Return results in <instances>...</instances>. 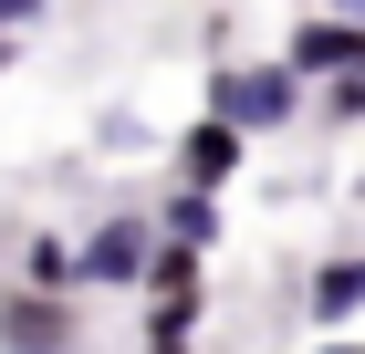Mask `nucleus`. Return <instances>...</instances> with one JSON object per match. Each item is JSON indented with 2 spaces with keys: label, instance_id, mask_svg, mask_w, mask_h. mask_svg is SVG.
<instances>
[{
  "label": "nucleus",
  "instance_id": "1",
  "mask_svg": "<svg viewBox=\"0 0 365 354\" xmlns=\"http://www.w3.org/2000/svg\"><path fill=\"white\" fill-rule=\"evenodd\" d=\"M198 115H209V125H230V136L251 146V136H282V125H303V115H313V94L282 73L272 53H261V63H220V73H209V105H198Z\"/></svg>",
  "mask_w": 365,
  "mask_h": 354
},
{
  "label": "nucleus",
  "instance_id": "2",
  "mask_svg": "<svg viewBox=\"0 0 365 354\" xmlns=\"http://www.w3.org/2000/svg\"><path fill=\"white\" fill-rule=\"evenodd\" d=\"M146 250H157V219L146 209H105L84 240H73V281H84V292H136Z\"/></svg>",
  "mask_w": 365,
  "mask_h": 354
},
{
  "label": "nucleus",
  "instance_id": "3",
  "mask_svg": "<svg viewBox=\"0 0 365 354\" xmlns=\"http://www.w3.org/2000/svg\"><path fill=\"white\" fill-rule=\"evenodd\" d=\"M272 63L313 94V83H334V73H365V31L344 21V11H303V21L282 31V53H272Z\"/></svg>",
  "mask_w": 365,
  "mask_h": 354
},
{
  "label": "nucleus",
  "instance_id": "4",
  "mask_svg": "<svg viewBox=\"0 0 365 354\" xmlns=\"http://www.w3.org/2000/svg\"><path fill=\"white\" fill-rule=\"evenodd\" d=\"M240 167H251V146L230 136V125H209V115H198V125H178V146H168V177H178L188 198H220Z\"/></svg>",
  "mask_w": 365,
  "mask_h": 354
},
{
  "label": "nucleus",
  "instance_id": "5",
  "mask_svg": "<svg viewBox=\"0 0 365 354\" xmlns=\"http://www.w3.org/2000/svg\"><path fill=\"white\" fill-rule=\"evenodd\" d=\"M0 344H11V354H84V313H73V302L0 292Z\"/></svg>",
  "mask_w": 365,
  "mask_h": 354
},
{
  "label": "nucleus",
  "instance_id": "6",
  "mask_svg": "<svg viewBox=\"0 0 365 354\" xmlns=\"http://www.w3.org/2000/svg\"><path fill=\"white\" fill-rule=\"evenodd\" d=\"M11 292H31V302H84V281H73V240H63V229H31L21 261H11Z\"/></svg>",
  "mask_w": 365,
  "mask_h": 354
},
{
  "label": "nucleus",
  "instance_id": "7",
  "mask_svg": "<svg viewBox=\"0 0 365 354\" xmlns=\"http://www.w3.org/2000/svg\"><path fill=\"white\" fill-rule=\"evenodd\" d=\"M303 313H313L324 333L355 323V313H365V250H344V261H324V271L303 281Z\"/></svg>",
  "mask_w": 365,
  "mask_h": 354
},
{
  "label": "nucleus",
  "instance_id": "8",
  "mask_svg": "<svg viewBox=\"0 0 365 354\" xmlns=\"http://www.w3.org/2000/svg\"><path fill=\"white\" fill-rule=\"evenodd\" d=\"M146 219H157V240H168V250H188V261H209V250H220V198H188V188H168Z\"/></svg>",
  "mask_w": 365,
  "mask_h": 354
},
{
  "label": "nucleus",
  "instance_id": "9",
  "mask_svg": "<svg viewBox=\"0 0 365 354\" xmlns=\"http://www.w3.org/2000/svg\"><path fill=\"white\" fill-rule=\"evenodd\" d=\"M136 292H146V313H157V302H209V271H198L188 250H146V271H136Z\"/></svg>",
  "mask_w": 365,
  "mask_h": 354
},
{
  "label": "nucleus",
  "instance_id": "10",
  "mask_svg": "<svg viewBox=\"0 0 365 354\" xmlns=\"http://www.w3.org/2000/svg\"><path fill=\"white\" fill-rule=\"evenodd\" d=\"M313 115H334V125H365V73H334V83H313Z\"/></svg>",
  "mask_w": 365,
  "mask_h": 354
},
{
  "label": "nucleus",
  "instance_id": "11",
  "mask_svg": "<svg viewBox=\"0 0 365 354\" xmlns=\"http://www.w3.org/2000/svg\"><path fill=\"white\" fill-rule=\"evenodd\" d=\"M42 11H53V0H0V42H11L21 21H42Z\"/></svg>",
  "mask_w": 365,
  "mask_h": 354
},
{
  "label": "nucleus",
  "instance_id": "12",
  "mask_svg": "<svg viewBox=\"0 0 365 354\" xmlns=\"http://www.w3.org/2000/svg\"><path fill=\"white\" fill-rule=\"evenodd\" d=\"M334 11H344V21H355V31H365V0H334Z\"/></svg>",
  "mask_w": 365,
  "mask_h": 354
},
{
  "label": "nucleus",
  "instance_id": "13",
  "mask_svg": "<svg viewBox=\"0 0 365 354\" xmlns=\"http://www.w3.org/2000/svg\"><path fill=\"white\" fill-rule=\"evenodd\" d=\"M146 354H198V344H146Z\"/></svg>",
  "mask_w": 365,
  "mask_h": 354
},
{
  "label": "nucleus",
  "instance_id": "14",
  "mask_svg": "<svg viewBox=\"0 0 365 354\" xmlns=\"http://www.w3.org/2000/svg\"><path fill=\"white\" fill-rule=\"evenodd\" d=\"M313 354H365V344H313Z\"/></svg>",
  "mask_w": 365,
  "mask_h": 354
},
{
  "label": "nucleus",
  "instance_id": "15",
  "mask_svg": "<svg viewBox=\"0 0 365 354\" xmlns=\"http://www.w3.org/2000/svg\"><path fill=\"white\" fill-rule=\"evenodd\" d=\"M0 83H11V42H0Z\"/></svg>",
  "mask_w": 365,
  "mask_h": 354
}]
</instances>
